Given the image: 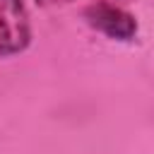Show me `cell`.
<instances>
[{"label": "cell", "mask_w": 154, "mask_h": 154, "mask_svg": "<svg viewBox=\"0 0 154 154\" xmlns=\"http://www.w3.org/2000/svg\"><path fill=\"white\" fill-rule=\"evenodd\" d=\"M99 2H108V5H116V2H125V0H99Z\"/></svg>", "instance_id": "cell-4"}, {"label": "cell", "mask_w": 154, "mask_h": 154, "mask_svg": "<svg viewBox=\"0 0 154 154\" xmlns=\"http://www.w3.org/2000/svg\"><path fill=\"white\" fill-rule=\"evenodd\" d=\"M38 2H43V5H55V2H67V0H38Z\"/></svg>", "instance_id": "cell-3"}, {"label": "cell", "mask_w": 154, "mask_h": 154, "mask_svg": "<svg viewBox=\"0 0 154 154\" xmlns=\"http://www.w3.org/2000/svg\"><path fill=\"white\" fill-rule=\"evenodd\" d=\"M87 19L94 29H99L101 34L111 36V38H120L128 41L135 36L137 31V22L132 19V14H128L125 10H120L118 5H108V2H96L87 10Z\"/></svg>", "instance_id": "cell-2"}, {"label": "cell", "mask_w": 154, "mask_h": 154, "mask_svg": "<svg viewBox=\"0 0 154 154\" xmlns=\"http://www.w3.org/2000/svg\"><path fill=\"white\" fill-rule=\"evenodd\" d=\"M29 43V14L22 0H0V55H12Z\"/></svg>", "instance_id": "cell-1"}]
</instances>
